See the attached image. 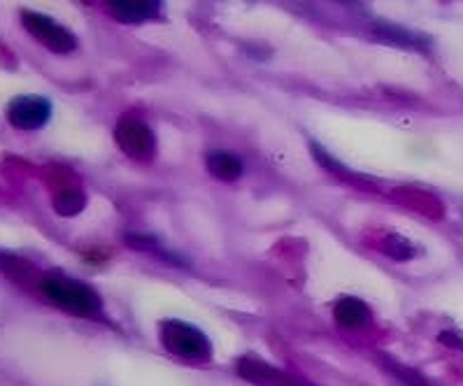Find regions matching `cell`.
Wrapping results in <instances>:
<instances>
[{"label":"cell","instance_id":"6da1fadb","mask_svg":"<svg viewBox=\"0 0 463 386\" xmlns=\"http://www.w3.org/2000/svg\"><path fill=\"white\" fill-rule=\"evenodd\" d=\"M43 294L56 303L61 310L71 312L77 316H96L103 310V300L100 296L93 291L91 287H87L84 282H77V279L59 278V275H50L40 282Z\"/></svg>","mask_w":463,"mask_h":386},{"label":"cell","instance_id":"7a4b0ae2","mask_svg":"<svg viewBox=\"0 0 463 386\" xmlns=\"http://www.w3.org/2000/svg\"><path fill=\"white\" fill-rule=\"evenodd\" d=\"M158 337H161V344L180 359L207 361L213 356V344H210L205 333L186 324V321H164L158 328Z\"/></svg>","mask_w":463,"mask_h":386},{"label":"cell","instance_id":"3957f363","mask_svg":"<svg viewBox=\"0 0 463 386\" xmlns=\"http://www.w3.org/2000/svg\"><path fill=\"white\" fill-rule=\"evenodd\" d=\"M22 22L24 28L28 33L33 35L38 42H43L47 50L59 52V54H66V52H72L77 47V38L68 31L66 26H61L59 22H54L47 14H40V12H22Z\"/></svg>","mask_w":463,"mask_h":386},{"label":"cell","instance_id":"277c9868","mask_svg":"<svg viewBox=\"0 0 463 386\" xmlns=\"http://www.w3.org/2000/svg\"><path fill=\"white\" fill-rule=\"evenodd\" d=\"M115 137L121 152H126L133 158H140V161L152 158L154 149H156V137H154L152 128L145 121L133 119V117H124L117 124Z\"/></svg>","mask_w":463,"mask_h":386},{"label":"cell","instance_id":"5b68a950","mask_svg":"<svg viewBox=\"0 0 463 386\" xmlns=\"http://www.w3.org/2000/svg\"><path fill=\"white\" fill-rule=\"evenodd\" d=\"M52 117L50 100L43 96H19L7 105V119L22 131H38Z\"/></svg>","mask_w":463,"mask_h":386},{"label":"cell","instance_id":"8992f818","mask_svg":"<svg viewBox=\"0 0 463 386\" xmlns=\"http://www.w3.org/2000/svg\"><path fill=\"white\" fill-rule=\"evenodd\" d=\"M108 12L121 24H142L161 17V3L156 0H115Z\"/></svg>","mask_w":463,"mask_h":386},{"label":"cell","instance_id":"52a82bcc","mask_svg":"<svg viewBox=\"0 0 463 386\" xmlns=\"http://www.w3.org/2000/svg\"><path fill=\"white\" fill-rule=\"evenodd\" d=\"M207 170L213 177L223 182H233L238 180L245 170V164H242V158L238 154H231V152H210L207 154V161H205Z\"/></svg>","mask_w":463,"mask_h":386},{"label":"cell","instance_id":"ba28073f","mask_svg":"<svg viewBox=\"0 0 463 386\" xmlns=\"http://www.w3.org/2000/svg\"><path fill=\"white\" fill-rule=\"evenodd\" d=\"M333 315H335V321H338L340 326L352 328V331H356V328H364L365 324L371 321V310H368V305L359 298L338 300V305H335Z\"/></svg>","mask_w":463,"mask_h":386},{"label":"cell","instance_id":"9c48e42d","mask_svg":"<svg viewBox=\"0 0 463 386\" xmlns=\"http://www.w3.org/2000/svg\"><path fill=\"white\" fill-rule=\"evenodd\" d=\"M375 33L380 40H387V42L398 44V47H414L417 44V38L412 33L403 31V28L392 26V24H380V26H375Z\"/></svg>","mask_w":463,"mask_h":386},{"label":"cell","instance_id":"30bf717a","mask_svg":"<svg viewBox=\"0 0 463 386\" xmlns=\"http://www.w3.org/2000/svg\"><path fill=\"white\" fill-rule=\"evenodd\" d=\"M84 207V196L80 191H63L59 198H56V210L61 214H77Z\"/></svg>","mask_w":463,"mask_h":386},{"label":"cell","instance_id":"8fae6325","mask_svg":"<svg viewBox=\"0 0 463 386\" xmlns=\"http://www.w3.org/2000/svg\"><path fill=\"white\" fill-rule=\"evenodd\" d=\"M387 361V368L392 370L393 375L398 377V380L403 381V384H408V386H429V381L424 380V377L421 375H417V372H414V370H410V368H403V365H398V363H393L392 359H384Z\"/></svg>","mask_w":463,"mask_h":386},{"label":"cell","instance_id":"7c38bea8","mask_svg":"<svg viewBox=\"0 0 463 386\" xmlns=\"http://www.w3.org/2000/svg\"><path fill=\"white\" fill-rule=\"evenodd\" d=\"M440 340H452V343H449V347H457V349H463L461 340H458V337H457V335H452V333H442V335H440Z\"/></svg>","mask_w":463,"mask_h":386}]
</instances>
